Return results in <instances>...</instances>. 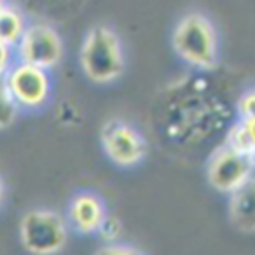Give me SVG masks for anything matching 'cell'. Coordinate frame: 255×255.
<instances>
[{"label":"cell","mask_w":255,"mask_h":255,"mask_svg":"<svg viewBox=\"0 0 255 255\" xmlns=\"http://www.w3.org/2000/svg\"><path fill=\"white\" fill-rule=\"evenodd\" d=\"M2 199H4V182L0 180V205H2Z\"/></svg>","instance_id":"cell-16"},{"label":"cell","mask_w":255,"mask_h":255,"mask_svg":"<svg viewBox=\"0 0 255 255\" xmlns=\"http://www.w3.org/2000/svg\"><path fill=\"white\" fill-rule=\"evenodd\" d=\"M4 84L18 109H39L51 96L49 70L21 60L7 70Z\"/></svg>","instance_id":"cell-4"},{"label":"cell","mask_w":255,"mask_h":255,"mask_svg":"<svg viewBox=\"0 0 255 255\" xmlns=\"http://www.w3.org/2000/svg\"><path fill=\"white\" fill-rule=\"evenodd\" d=\"M229 217L238 231L255 234V177L252 175L245 184L231 192Z\"/></svg>","instance_id":"cell-9"},{"label":"cell","mask_w":255,"mask_h":255,"mask_svg":"<svg viewBox=\"0 0 255 255\" xmlns=\"http://www.w3.org/2000/svg\"><path fill=\"white\" fill-rule=\"evenodd\" d=\"M18 60L51 70L63 58V42L56 30L47 23L28 25L18 42Z\"/></svg>","instance_id":"cell-5"},{"label":"cell","mask_w":255,"mask_h":255,"mask_svg":"<svg viewBox=\"0 0 255 255\" xmlns=\"http://www.w3.org/2000/svg\"><path fill=\"white\" fill-rule=\"evenodd\" d=\"M173 49L185 63L198 70H210L217 63V33L201 14H187L173 32Z\"/></svg>","instance_id":"cell-2"},{"label":"cell","mask_w":255,"mask_h":255,"mask_svg":"<svg viewBox=\"0 0 255 255\" xmlns=\"http://www.w3.org/2000/svg\"><path fill=\"white\" fill-rule=\"evenodd\" d=\"M5 7V0H0V11Z\"/></svg>","instance_id":"cell-17"},{"label":"cell","mask_w":255,"mask_h":255,"mask_svg":"<svg viewBox=\"0 0 255 255\" xmlns=\"http://www.w3.org/2000/svg\"><path fill=\"white\" fill-rule=\"evenodd\" d=\"M254 157L241 154L224 143L208 161V182L213 189L231 194L254 175Z\"/></svg>","instance_id":"cell-6"},{"label":"cell","mask_w":255,"mask_h":255,"mask_svg":"<svg viewBox=\"0 0 255 255\" xmlns=\"http://www.w3.org/2000/svg\"><path fill=\"white\" fill-rule=\"evenodd\" d=\"M16 112H18V107L9 96L7 89H5L4 77H0V129L11 126L16 117Z\"/></svg>","instance_id":"cell-12"},{"label":"cell","mask_w":255,"mask_h":255,"mask_svg":"<svg viewBox=\"0 0 255 255\" xmlns=\"http://www.w3.org/2000/svg\"><path fill=\"white\" fill-rule=\"evenodd\" d=\"M26 26L28 25H26L21 12L12 5L5 4V7L0 11V40L16 47L21 40Z\"/></svg>","instance_id":"cell-11"},{"label":"cell","mask_w":255,"mask_h":255,"mask_svg":"<svg viewBox=\"0 0 255 255\" xmlns=\"http://www.w3.org/2000/svg\"><path fill=\"white\" fill-rule=\"evenodd\" d=\"M102 147L109 159L119 166H135L145 156V140L131 124L110 119L100 133Z\"/></svg>","instance_id":"cell-7"},{"label":"cell","mask_w":255,"mask_h":255,"mask_svg":"<svg viewBox=\"0 0 255 255\" xmlns=\"http://www.w3.org/2000/svg\"><path fill=\"white\" fill-rule=\"evenodd\" d=\"M81 67L86 77L98 84L119 79L124 72L121 40L109 26H93L81 47Z\"/></svg>","instance_id":"cell-1"},{"label":"cell","mask_w":255,"mask_h":255,"mask_svg":"<svg viewBox=\"0 0 255 255\" xmlns=\"http://www.w3.org/2000/svg\"><path fill=\"white\" fill-rule=\"evenodd\" d=\"M12 58H14V54H12V46H9V44L0 40V77H4L9 68L12 67Z\"/></svg>","instance_id":"cell-15"},{"label":"cell","mask_w":255,"mask_h":255,"mask_svg":"<svg viewBox=\"0 0 255 255\" xmlns=\"http://www.w3.org/2000/svg\"><path fill=\"white\" fill-rule=\"evenodd\" d=\"M67 234L68 231L65 220L51 210L28 212L19 226L23 247L35 255H49L60 252L67 241Z\"/></svg>","instance_id":"cell-3"},{"label":"cell","mask_w":255,"mask_h":255,"mask_svg":"<svg viewBox=\"0 0 255 255\" xmlns=\"http://www.w3.org/2000/svg\"><path fill=\"white\" fill-rule=\"evenodd\" d=\"M254 163H255V154H254Z\"/></svg>","instance_id":"cell-18"},{"label":"cell","mask_w":255,"mask_h":255,"mask_svg":"<svg viewBox=\"0 0 255 255\" xmlns=\"http://www.w3.org/2000/svg\"><path fill=\"white\" fill-rule=\"evenodd\" d=\"M226 145L241 154L254 157L255 154V116L240 117L226 135Z\"/></svg>","instance_id":"cell-10"},{"label":"cell","mask_w":255,"mask_h":255,"mask_svg":"<svg viewBox=\"0 0 255 255\" xmlns=\"http://www.w3.org/2000/svg\"><path fill=\"white\" fill-rule=\"evenodd\" d=\"M238 114L240 117H254L255 116V91L245 93L238 100Z\"/></svg>","instance_id":"cell-14"},{"label":"cell","mask_w":255,"mask_h":255,"mask_svg":"<svg viewBox=\"0 0 255 255\" xmlns=\"http://www.w3.org/2000/svg\"><path fill=\"white\" fill-rule=\"evenodd\" d=\"M121 229H123V227H121L119 220L114 219V217H107L105 215L102 226L98 227V231H96V233L102 234V238L105 241H114V240H117V238L121 236Z\"/></svg>","instance_id":"cell-13"},{"label":"cell","mask_w":255,"mask_h":255,"mask_svg":"<svg viewBox=\"0 0 255 255\" xmlns=\"http://www.w3.org/2000/svg\"><path fill=\"white\" fill-rule=\"evenodd\" d=\"M70 222L74 229L81 234H93L98 231L105 219V208L103 201L98 196L91 192H82L77 194L70 203Z\"/></svg>","instance_id":"cell-8"}]
</instances>
